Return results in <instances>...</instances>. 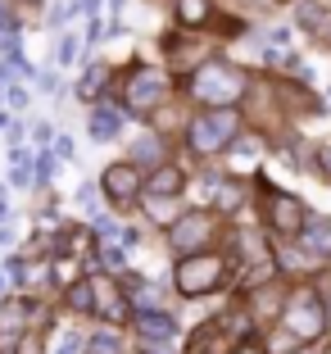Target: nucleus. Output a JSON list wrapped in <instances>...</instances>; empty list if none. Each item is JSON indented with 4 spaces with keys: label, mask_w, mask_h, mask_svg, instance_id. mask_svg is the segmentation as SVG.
<instances>
[{
    "label": "nucleus",
    "mask_w": 331,
    "mask_h": 354,
    "mask_svg": "<svg viewBox=\"0 0 331 354\" xmlns=\"http://www.w3.org/2000/svg\"><path fill=\"white\" fill-rule=\"evenodd\" d=\"M191 345H196V350H205V354H227L231 345H236V336H231L227 327L214 318V323H205L196 336H191Z\"/></svg>",
    "instance_id": "obj_15"
},
{
    "label": "nucleus",
    "mask_w": 331,
    "mask_h": 354,
    "mask_svg": "<svg viewBox=\"0 0 331 354\" xmlns=\"http://www.w3.org/2000/svg\"><path fill=\"white\" fill-rule=\"evenodd\" d=\"M313 164H318V168H322V177L331 182V150H327V146H322V150H313Z\"/></svg>",
    "instance_id": "obj_30"
},
{
    "label": "nucleus",
    "mask_w": 331,
    "mask_h": 354,
    "mask_svg": "<svg viewBox=\"0 0 331 354\" xmlns=\"http://www.w3.org/2000/svg\"><path fill=\"white\" fill-rule=\"evenodd\" d=\"M281 327H286L295 341H318L327 332V304H322V291L318 286H295V291L281 295Z\"/></svg>",
    "instance_id": "obj_4"
},
{
    "label": "nucleus",
    "mask_w": 331,
    "mask_h": 354,
    "mask_svg": "<svg viewBox=\"0 0 331 354\" xmlns=\"http://www.w3.org/2000/svg\"><path fill=\"white\" fill-rule=\"evenodd\" d=\"M141 191L145 196H182V191H187V173L177 164H164V159H159V164L141 177Z\"/></svg>",
    "instance_id": "obj_11"
},
{
    "label": "nucleus",
    "mask_w": 331,
    "mask_h": 354,
    "mask_svg": "<svg viewBox=\"0 0 331 354\" xmlns=\"http://www.w3.org/2000/svg\"><path fill=\"white\" fill-rule=\"evenodd\" d=\"M64 304H68L73 313H91V277H73L68 286H64Z\"/></svg>",
    "instance_id": "obj_20"
},
{
    "label": "nucleus",
    "mask_w": 331,
    "mask_h": 354,
    "mask_svg": "<svg viewBox=\"0 0 331 354\" xmlns=\"http://www.w3.org/2000/svg\"><path fill=\"white\" fill-rule=\"evenodd\" d=\"M159 159H164V136H159V132L141 136V141L132 146V164H136V168H141V164H150V168H155Z\"/></svg>",
    "instance_id": "obj_21"
},
{
    "label": "nucleus",
    "mask_w": 331,
    "mask_h": 354,
    "mask_svg": "<svg viewBox=\"0 0 331 354\" xmlns=\"http://www.w3.org/2000/svg\"><path fill=\"white\" fill-rule=\"evenodd\" d=\"M327 354H331V350H327Z\"/></svg>",
    "instance_id": "obj_40"
},
{
    "label": "nucleus",
    "mask_w": 331,
    "mask_h": 354,
    "mask_svg": "<svg viewBox=\"0 0 331 354\" xmlns=\"http://www.w3.org/2000/svg\"><path fill=\"white\" fill-rule=\"evenodd\" d=\"M141 354H168V341H141Z\"/></svg>",
    "instance_id": "obj_33"
},
{
    "label": "nucleus",
    "mask_w": 331,
    "mask_h": 354,
    "mask_svg": "<svg viewBox=\"0 0 331 354\" xmlns=\"http://www.w3.org/2000/svg\"><path fill=\"white\" fill-rule=\"evenodd\" d=\"M227 354H268V350H263V345L259 341H245V336H240V341L236 345H231V350Z\"/></svg>",
    "instance_id": "obj_29"
},
{
    "label": "nucleus",
    "mask_w": 331,
    "mask_h": 354,
    "mask_svg": "<svg viewBox=\"0 0 331 354\" xmlns=\"http://www.w3.org/2000/svg\"><path fill=\"white\" fill-rule=\"evenodd\" d=\"M277 91H281V104H286V109H304V114H318V109H322V104L313 100L304 86H290L286 82V86H277Z\"/></svg>",
    "instance_id": "obj_22"
},
{
    "label": "nucleus",
    "mask_w": 331,
    "mask_h": 354,
    "mask_svg": "<svg viewBox=\"0 0 331 354\" xmlns=\"http://www.w3.org/2000/svg\"><path fill=\"white\" fill-rule=\"evenodd\" d=\"M100 191H104V200H109V205H118V209L136 205V200H141V168H136L132 159L109 164L100 173Z\"/></svg>",
    "instance_id": "obj_8"
},
{
    "label": "nucleus",
    "mask_w": 331,
    "mask_h": 354,
    "mask_svg": "<svg viewBox=\"0 0 331 354\" xmlns=\"http://www.w3.org/2000/svg\"><path fill=\"white\" fill-rule=\"evenodd\" d=\"M182 132H187V150L196 159H214L236 146V136H245V123H240L236 104H223V109H200L196 118L182 123Z\"/></svg>",
    "instance_id": "obj_3"
},
{
    "label": "nucleus",
    "mask_w": 331,
    "mask_h": 354,
    "mask_svg": "<svg viewBox=\"0 0 331 354\" xmlns=\"http://www.w3.org/2000/svg\"><path fill=\"white\" fill-rule=\"evenodd\" d=\"M227 281V259L214 250H196V254H177V268H173V286L191 300L200 295H214L218 286Z\"/></svg>",
    "instance_id": "obj_5"
},
{
    "label": "nucleus",
    "mask_w": 331,
    "mask_h": 354,
    "mask_svg": "<svg viewBox=\"0 0 331 354\" xmlns=\"http://www.w3.org/2000/svg\"><path fill=\"white\" fill-rule=\"evenodd\" d=\"M95 5H100V0H77V10H95Z\"/></svg>",
    "instance_id": "obj_34"
},
{
    "label": "nucleus",
    "mask_w": 331,
    "mask_h": 354,
    "mask_svg": "<svg viewBox=\"0 0 331 354\" xmlns=\"http://www.w3.org/2000/svg\"><path fill=\"white\" fill-rule=\"evenodd\" d=\"M263 196H268V205H263V223H268L277 236H295V232H300V223L309 218L304 200L290 196V191H272V187H263Z\"/></svg>",
    "instance_id": "obj_7"
},
{
    "label": "nucleus",
    "mask_w": 331,
    "mask_h": 354,
    "mask_svg": "<svg viewBox=\"0 0 331 354\" xmlns=\"http://www.w3.org/2000/svg\"><path fill=\"white\" fill-rule=\"evenodd\" d=\"M109 82H114V73H109L104 64H91V68H86V77L77 82V95H82V100H100Z\"/></svg>",
    "instance_id": "obj_18"
},
{
    "label": "nucleus",
    "mask_w": 331,
    "mask_h": 354,
    "mask_svg": "<svg viewBox=\"0 0 331 354\" xmlns=\"http://www.w3.org/2000/svg\"><path fill=\"white\" fill-rule=\"evenodd\" d=\"M86 354H123V341L114 332H91L86 336Z\"/></svg>",
    "instance_id": "obj_25"
},
{
    "label": "nucleus",
    "mask_w": 331,
    "mask_h": 354,
    "mask_svg": "<svg viewBox=\"0 0 331 354\" xmlns=\"http://www.w3.org/2000/svg\"><path fill=\"white\" fill-rule=\"evenodd\" d=\"M5 95H10V104H14V109H23V104H28V91H23V86H10Z\"/></svg>",
    "instance_id": "obj_32"
},
{
    "label": "nucleus",
    "mask_w": 331,
    "mask_h": 354,
    "mask_svg": "<svg viewBox=\"0 0 331 354\" xmlns=\"http://www.w3.org/2000/svg\"><path fill=\"white\" fill-rule=\"evenodd\" d=\"M286 354H318V350H304V341H300V345H295V350H286Z\"/></svg>",
    "instance_id": "obj_35"
},
{
    "label": "nucleus",
    "mask_w": 331,
    "mask_h": 354,
    "mask_svg": "<svg viewBox=\"0 0 331 354\" xmlns=\"http://www.w3.org/2000/svg\"><path fill=\"white\" fill-rule=\"evenodd\" d=\"M145 196V191H141ZM145 214L159 223V227H168V223L182 214V205H177V196H145Z\"/></svg>",
    "instance_id": "obj_19"
},
{
    "label": "nucleus",
    "mask_w": 331,
    "mask_h": 354,
    "mask_svg": "<svg viewBox=\"0 0 331 354\" xmlns=\"http://www.w3.org/2000/svg\"><path fill=\"white\" fill-rule=\"evenodd\" d=\"M209 19H214V5H209V0H177V23L187 32L205 28Z\"/></svg>",
    "instance_id": "obj_17"
},
{
    "label": "nucleus",
    "mask_w": 331,
    "mask_h": 354,
    "mask_svg": "<svg viewBox=\"0 0 331 354\" xmlns=\"http://www.w3.org/2000/svg\"><path fill=\"white\" fill-rule=\"evenodd\" d=\"M295 19H300V28H309V32H318L322 23H327V10H322L318 0H300V10H295Z\"/></svg>",
    "instance_id": "obj_24"
},
{
    "label": "nucleus",
    "mask_w": 331,
    "mask_h": 354,
    "mask_svg": "<svg viewBox=\"0 0 331 354\" xmlns=\"http://www.w3.org/2000/svg\"><path fill=\"white\" fill-rule=\"evenodd\" d=\"M0 291H5V272H0Z\"/></svg>",
    "instance_id": "obj_37"
},
{
    "label": "nucleus",
    "mask_w": 331,
    "mask_h": 354,
    "mask_svg": "<svg viewBox=\"0 0 331 354\" xmlns=\"http://www.w3.org/2000/svg\"><path fill=\"white\" fill-rule=\"evenodd\" d=\"M55 177V155H41L37 159V177H32V182H50Z\"/></svg>",
    "instance_id": "obj_27"
},
{
    "label": "nucleus",
    "mask_w": 331,
    "mask_h": 354,
    "mask_svg": "<svg viewBox=\"0 0 331 354\" xmlns=\"http://www.w3.org/2000/svg\"><path fill=\"white\" fill-rule=\"evenodd\" d=\"M240 200H245V191H240L236 182H231V187H227V182H218V187H214V205L223 209V214H231V209H240Z\"/></svg>",
    "instance_id": "obj_23"
},
{
    "label": "nucleus",
    "mask_w": 331,
    "mask_h": 354,
    "mask_svg": "<svg viewBox=\"0 0 331 354\" xmlns=\"http://www.w3.org/2000/svg\"><path fill=\"white\" fill-rule=\"evenodd\" d=\"M295 245L309 254H318V259H331V218H304L300 232H295Z\"/></svg>",
    "instance_id": "obj_12"
},
{
    "label": "nucleus",
    "mask_w": 331,
    "mask_h": 354,
    "mask_svg": "<svg viewBox=\"0 0 331 354\" xmlns=\"http://www.w3.org/2000/svg\"><path fill=\"white\" fill-rule=\"evenodd\" d=\"M327 46H331V41H327Z\"/></svg>",
    "instance_id": "obj_39"
},
{
    "label": "nucleus",
    "mask_w": 331,
    "mask_h": 354,
    "mask_svg": "<svg viewBox=\"0 0 331 354\" xmlns=\"http://www.w3.org/2000/svg\"><path fill=\"white\" fill-rule=\"evenodd\" d=\"M114 5H123V0H114Z\"/></svg>",
    "instance_id": "obj_38"
},
{
    "label": "nucleus",
    "mask_w": 331,
    "mask_h": 354,
    "mask_svg": "<svg viewBox=\"0 0 331 354\" xmlns=\"http://www.w3.org/2000/svg\"><path fill=\"white\" fill-rule=\"evenodd\" d=\"M218 232H223V223H218V214H209V209L177 214V218L168 223V245H173L177 254H196V250H209V245H214Z\"/></svg>",
    "instance_id": "obj_6"
},
{
    "label": "nucleus",
    "mask_w": 331,
    "mask_h": 354,
    "mask_svg": "<svg viewBox=\"0 0 331 354\" xmlns=\"http://www.w3.org/2000/svg\"><path fill=\"white\" fill-rule=\"evenodd\" d=\"M123 250H127V245H100V263H104V268H109V272H123Z\"/></svg>",
    "instance_id": "obj_26"
},
{
    "label": "nucleus",
    "mask_w": 331,
    "mask_h": 354,
    "mask_svg": "<svg viewBox=\"0 0 331 354\" xmlns=\"http://www.w3.org/2000/svg\"><path fill=\"white\" fill-rule=\"evenodd\" d=\"M187 354H205V350H196V345H191V350H187Z\"/></svg>",
    "instance_id": "obj_36"
},
{
    "label": "nucleus",
    "mask_w": 331,
    "mask_h": 354,
    "mask_svg": "<svg viewBox=\"0 0 331 354\" xmlns=\"http://www.w3.org/2000/svg\"><path fill=\"white\" fill-rule=\"evenodd\" d=\"M109 95H118V109H123V114L150 118L155 109H164V104L173 100V82H168V73L159 64H132Z\"/></svg>",
    "instance_id": "obj_2"
},
{
    "label": "nucleus",
    "mask_w": 331,
    "mask_h": 354,
    "mask_svg": "<svg viewBox=\"0 0 331 354\" xmlns=\"http://www.w3.org/2000/svg\"><path fill=\"white\" fill-rule=\"evenodd\" d=\"M245 313L254 318V323H268V318H277V313H281V291H277V286H268V281H259V286H249Z\"/></svg>",
    "instance_id": "obj_14"
},
{
    "label": "nucleus",
    "mask_w": 331,
    "mask_h": 354,
    "mask_svg": "<svg viewBox=\"0 0 331 354\" xmlns=\"http://www.w3.org/2000/svg\"><path fill=\"white\" fill-rule=\"evenodd\" d=\"M91 313H100L104 323H127L132 318V304H127L118 277H109V272L91 277Z\"/></svg>",
    "instance_id": "obj_9"
},
{
    "label": "nucleus",
    "mask_w": 331,
    "mask_h": 354,
    "mask_svg": "<svg viewBox=\"0 0 331 354\" xmlns=\"http://www.w3.org/2000/svg\"><path fill=\"white\" fill-rule=\"evenodd\" d=\"M123 132V109L118 104H95L91 109V136L95 141H114Z\"/></svg>",
    "instance_id": "obj_16"
},
{
    "label": "nucleus",
    "mask_w": 331,
    "mask_h": 354,
    "mask_svg": "<svg viewBox=\"0 0 331 354\" xmlns=\"http://www.w3.org/2000/svg\"><path fill=\"white\" fill-rule=\"evenodd\" d=\"M77 205H86L95 214V187H77Z\"/></svg>",
    "instance_id": "obj_31"
},
{
    "label": "nucleus",
    "mask_w": 331,
    "mask_h": 354,
    "mask_svg": "<svg viewBox=\"0 0 331 354\" xmlns=\"http://www.w3.org/2000/svg\"><path fill=\"white\" fill-rule=\"evenodd\" d=\"M55 55H59V64H73V55H77V37H64Z\"/></svg>",
    "instance_id": "obj_28"
},
{
    "label": "nucleus",
    "mask_w": 331,
    "mask_h": 354,
    "mask_svg": "<svg viewBox=\"0 0 331 354\" xmlns=\"http://www.w3.org/2000/svg\"><path fill=\"white\" fill-rule=\"evenodd\" d=\"M187 95L200 109H223V104H240L249 95V73L240 64L227 59H200L187 77Z\"/></svg>",
    "instance_id": "obj_1"
},
{
    "label": "nucleus",
    "mask_w": 331,
    "mask_h": 354,
    "mask_svg": "<svg viewBox=\"0 0 331 354\" xmlns=\"http://www.w3.org/2000/svg\"><path fill=\"white\" fill-rule=\"evenodd\" d=\"M32 313H37L32 300H5L0 304V354H10L23 341V332L32 327Z\"/></svg>",
    "instance_id": "obj_10"
},
{
    "label": "nucleus",
    "mask_w": 331,
    "mask_h": 354,
    "mask_svg": "<svg viewBox=\"0 0 331 354\" xmlns=\"http://www.w3.org/2000/svg\"><path fill=\"white\" fill-rule=\"evenodd\" d=\"M132 323H136V332H141L145 341H173L177 336V323H173V313H168L164 304H159V309H136Z\"/></svg>",
    "instance_id": "obj_13"
}]
</instances>
